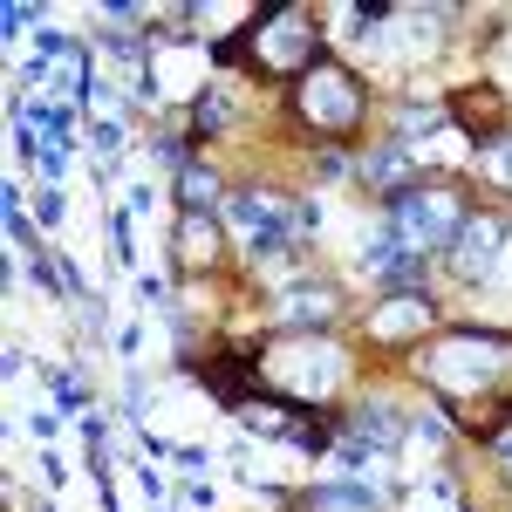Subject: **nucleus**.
Segmentation results:
<instances>
[{"label":"nucleus","mask_w":512,"mask_h":512,"mask_svg":"<svg viewBox=\"0 0 512 512\" xmlns=\"http://www.w3.org/2000/svg\"><path fill=\"white\" fill-rule=\"evenodd\" d=\"M390 219H396V239H403L410 253L458 246V233H465V205H458L451 185H410V192H396Z\"/></svg>","instance_id":"f257e3e1"},{"label":"nucleus","mask_w":512,"mask_h":512,"mask_svg":"<svg viewBox=\"0 0 512 512\" xmlns=\"http://www.w3.org/2000/svg\"><path fill=\"white\" fill-rule=\"evenodd\" d=\"M226 219L239 226V239L253 253H287L294 233L308 226V205H294V198H280V192H239L226 205Z\"/></svg>","instance_id":"f03ea898"},{"label":"nucleus","mask_w":512,"mask_h":512,"mask_svg":"<svg viewBox=\"0 0 512 512\" xmlns=\"http://www.w3.org/2000/svg\"><path fill=\"white\" fill-rule=\"evenodd\" d=\"M301 117L315 123V130H328V137L355 130V117H362V82H349L342 69H328L315 55V69L301 76Z\"/></svg>","instance_id":"7ed1b4c3"},{"label":"nucleus","mask_w":512,"mask_h":512,"mask_svg":"<svg viewBox=\"0 0 512 512\" xmlns=\"http://www.w3.org/2000/svg\"><path fill=\"white\" fill-rule=\"evenodd\" d=\"M335 376H342V355L328 349V342H287L274 355V383L287 396H328Z\"/></svg>","instance_id":"20e7f679"},{"label":"nucleus","mask_w":512,"mask_h":512,"mask_svg":"<svg viewBox=\"0 0 512 512\" xmlns=\"http://www.w3.org/2000/svg\"><path fill=\"white\" fill-rule=\"evenodd\" d=\"M499 355H506V335H478V342H444L424 369H431L444 390H478L499 369Z\"/></svg>","instance_id":"39448f33"},{"label":"nucleus","mask_w":512,"mask_h":512,"mask_svg":"<svg viewBox=\"0 0 512 512\" xmlns=\"http://www.w3.org/2000/svg\"><path fill=\"white\" fill-rule=\"evenodd\" d=\"M192 369H198V383L219 396V403H253V396H260V362H253V355H239V349L192 355Z\"/></svg>","instance_id":"423d86ee"},{"label":"nucleus","mask_w":512,"mask_h":512,"mask_svg":"<svg viewBox=\"0 0 512 512\" xmlns=\"http://www.w3.org/2000/svg\"><path fill=\"white\" fill-rule=\"evenodd\" d=\"M451 117H458V130H472V137H492V130H506V96H499L492 82L458 89V96H451Z\"/></svg>","instance_id":"0eeeda50"},{"label":"nucleus","mask_w":512,"mask_h":512,"mask_svg":"<svg viewBox=\"0 0 512 512\" xmlns=\"http://www.w3.org/2000/svg\"><path fill=\"white\" fill-rule=\"evenodd\" d=\"M499 246H506V233H499V219H472L465 233H458V246H451V267L458 274H485L492 260H499Z\"/></svg>","instance_id":"6e6552de"},{"label":"nucleus","mask_w":512,"mask_h":512,"mask_svg":"<svg viewBox=\"0 0 512 512\" xmlns=\"http://www.w3.org/2000/svg\"><path fill=\"white\" fill-rule=\"evenodd\" d=\"M328 315H335V294H328V287H315V280L280 294V321H294V328H315V321H328Z\"/></svg>","instance_id":"1a4fd4ad"},{"label":"nucleus","mask_w":512,"mask_h":512,"mask_svg":"<svg viewBox=\"0 0 512 512\" xmlns=\"http://www.w3.org/2000/svg\"><path fill=\"white\" fill-rule=\"evenodd\" d=\"M308 506L315 512H376V492L369 485H321Z\"/></svg>","instance_id":"9d476101"},{"label":"nucleus","mask_w":512,"mask_h":512,"mask_svg":"<svg viewBox=\"0 0 512 512\" xmlns=\"http://www.w3.org/2000/svg\"><path fill=\"white\" fill-rule=\"evenodd\" d=\"M458 410V403H451ZM458 424L478 437H492V431H512V396H485V410H458Z\"/></svg>","instance_id":"9b49d317"},{"label":"nucleus","mask_w":512,"mask_h":512,"mask_svg":"<svg viewBox=\"0 0 512 512\" xmlns=\"http://www.w3.org/2000/svg\"><path fill=\"white\" fill-rule=\"evenodd\" d=\"M424 321H431V308H424V301H390V308L376 315V335H417Z\"/></svg>","instance_id":"f8f14e48"},{"label":"nucleus","mask_w":512,"mask_h":512,"mask_svg":"<svg viewBox=\"0 0 512 512\" xmlns=\"http://www.w3.org/2000/svg\"><path fill=\"white\" fill-rule=\"evenodd\" d=\"M485 171H492V185L512 192V144H492V151H485Z\"/></svg>","instance_id":"ddd939ff"},{"label":"nucleus","mask_w":512,"mask_h":512,"mask_svg":"<svg viewBox=\"0 0 512 512\" xmlns=\"http://www.w3.org/2000/svg\"><path fill=\"white\" fill-rule=\"evenodd\" d=\"M178 198L205 205V198H212V178H205V171H185V178H178Z\"/></svg>","instance_id":"4468645a"},{"label":"nucleus","mask_w":512,"mask_h":512,"mask_svg":"<svg viewBox=\"0 0 512 512\" xmlns=\"http://www.w3.org/2000/svg\"><path fill=\"white\" fill-rule=\"evenodd\" d=\"M506 465H512V437H506Z\"/></svg>","instance_id":"2eb2a0df"}]
</instances>
